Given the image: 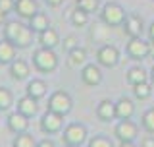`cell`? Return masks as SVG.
<instances>
[{"label":"cell","mask_w":154,"mask_h":147,"mask_svg":"<svg viewBox=\"0 0 154 147\" xmlns=\"http://www.w3.org/2000/svg\"><path fill=\"white\" fill-rule=\"evenodd\" d=\"M4 31V39H8L16 48L23 51V48H29L33 45V29L25 25V23L17 21V19H12V21H6L2 27Z\"/></svg>","instance_id":"1"},{"label":"cell","mask_w":154,"mask_h":147,"mask_svg":"<svg viewBox=\"0 0 154 147\" xmlns=\"http://www.w3.org/2000/svg\"><path fill=\"white\" fill-rule=\"evenodd\" d=\"M33 66L35 70L42 72V74H50L58 68V56L54 52V48H45L38 47L35 52H33Z\"/></svg>","instance_id":"2"},{"label":"cell","mask_w":154,"mask_h":147,"mask_svg":"<svg viewBox=\"0 0 154 147\" xmlns=\"http://www.w3.org/2000/svg\"><path fill=\"white\" fill-rule=\"evenodd\" d=\"M125 18H127V12H125L123 6H119L118 2H108L100 10V19H102V23H106L108 27L123 25Z\"/></svg>","instance_id":"3"},{"label":"cell","mask_w":154,"mask_h":147,"mask_svg":"<svg viewBox=\"0 0 154 147\" xmlns=\"http://www.w3.org/2000/svg\"><path fill=\"white\" fill-rule=\"evenodd\" d=\"M87 136H89L87 128L79 122H71L62 130V141H64V145L69 147H81L87 141Z\"/></svg>","instance_id":"4"},{"label":"cell","mask_w":154,"mask_h":147,"mask_svg":"<svg viewBox=\"0 0 154 147\" xmlns=\"http://www.w3.org/2000/svg\"><path fill=\"white\" fill-rule=\"evenodd\" d=\"M73 109V99L67 91H54L48 97V110H54L58 114H69Z\"/></svg>","instance_id":"5"},{"label":"cell","mask_w":154,"mask_h":147,"mask_svg":"<svg viewBox=\"0 0 154 147\" xmlns=\"http://www.w3.org/2000/svg\"><path fill=\"white\" fill-rule=\"evenodd\" d=\"M38 126H41V132H45L48 136L58 134V132L64 130V114H58L54 110H46L45 114L41 116Z\"/></svg>","instance_id":"6"},{"label":"cell","mask_w":154,"mask_h":147,"mask_svg":"<svg viewBox=\"0 0 154 147\" xmlns=\"http://www.w3.org/2000/svg\"><path fill=\"white\" fill-rule=\"evenodd\" d=\"M125 52L133 60H144V58L150 54V43H146L143 37H129Z\"/></svg>","instance_id":"7"},{"label":"cell","mask_w":154,"mask_h":147,"mask_svg":"<svg viewBox=\"0 0 154 147\" xmlns=\"http://www.w3.org/2000/svg\"><path fill=\"white\" fill-rule=\"evenodd\" d=\"M96 62L104 68H116L119 64V51L114 45H102L96 51Z\"/></svg>","instance_id":"8"},{"label":"cell","mask_w":154,"mask_h":147,"mask_svg":"<svg viewBox=\"0 0 154 147\" xmlns=\"http://www.w3.org/2000/svg\"><path fill=\"white\" fill-rule=\"evenodd\" d=\"M114 136L119 141H135L139 136V126L129 118V120H119L114 130Z\"/></svg>","instance_id":"9"},{"label":"cell","mask_w":154,"mask_h":147,"mask_svg":"<svg viewBox=\"0 0 154 147\" xmlns=\"http://www.w3.org/2000/svg\"><path fill=\"white\" fill-rule=\"evenodd\" d=\"M81 80H83L85 85L94 87L102 83V70H100V64H85L81 68Z\"/></svg>","instance_id":"10"},{"label":"cell","mask_w":154,"mask_h":147,"mask_svg":"<svg viewBox=\"0 0 154 147\" xmlns=\"http://www.w3.org/2000/svg\"><path fill=\"white\" fill-rule=\"evenodd\" d=\"M6 124H8V130L12 132V134H23V132H27V128H29V116L16 110L8 116Z\"/></svg>","instance_id":"11"},{"label":"cell","mask_w":154,"mask_h":147,"mask_svg":"<svg viewBox=\"0 0 154 147\" xmlns=\"http://www.w3.org/2000/svg\"><path fill=\"white\" fill-rule=\"evenodd\" d=\"M8 70H10V77H12V80L23 81V80H27L29 74H31V66H29L25 60H21V58H16V60L8 66Z\"/></svg>","instance_id":"12"},{"label":"cell","mask_w":154,"mask_h":147,"mask_svg":"<svg viewBox=\"0 0 154 147\" xmlns=\"http://www.w3.org/2000/svg\"><path fill=\"white\" fill-rule=\"evenodd\" d=\"M14 12H16L21 19H27V21H29V19H31V18L38 12V8H37V0H16Z\"/></svg>","instance_id":"13"},{"label":"cell","mask_w":154,"mask_h":147,"mask_svg":"<svg viewBox=\"0 0 154 147\" xmlns=\"http://www.w3.org/2000/svg\"><path fill=\"white\" fill-rule=\"evenodd\" d=\"M123 31L129 37H141L143 35V18L137 14H127L123 21Z\"/></svg>","instance_id":"14"},{"label":"cell","mask_w":154,"mask_h":147,"mask_svg":"<svg viewBox=\"0 0 154 147\" xmlns=\"http://www.w3.org/2000/svg\"><path fill=\"white\" fill-rule=\"evenodd\" d=\"M133 114H135L133 101L127 99V97H119L118 103H116V116L119 120H129V118H133Z\"/></svg>","instance_id":"15"},{"label":"cell","mask_w":154,"mask_h":147,"mask_svg":"<svg viewBox=\"0 0 154 147\" xmlns=\"http://www.w3.org/2000/svg\"><path fill=\"white\" fill-rule=\"evenodd\" d=\"M96 116L102 122H112L114 118H118L116 116V103H112L110 99L100 101L98 106H96Z\"/></svg>","instance_id":"16"},{"label":"cell","mask_w":154,"mask_h":147,"mask_svg":"<svg viewBox=\"0 0 154 147\" xmlns=\"http://www.w3.org/2000/svg\"><path fill=\"white\" fill-rule=\"evenodd\" d=\"M16 110H19L21 114H25V116H35L37 114V110H38V105H37V99H33V97H29L27 93L23 97H19L17 99V105H16Z\"/></svg>","instance_id":"17"},{"label":"cell","mask_w":154,"mask_h":147,"mask_svg":"<svg viewBox=\"0 0 154 147\" xmlns=\"http://www.w3.org/2000/svg\"><path fill=\"white\" fill-rule=\"evenodd\" d=\"M16 54H17V48L8 39H2L0 41V66H10L16 60Z\"/></svg>","instance_id":"18"},{"label":"cell","mask_w":154,"mask_h":147,"mask_svg":"<svg viewBox=\"0 0 154 147\" xmlns=\"http://www.w3.org/2000/svg\"><path fill=\"white\" fill-rule=\"evenodd\" d=\"M25 93H27L29 97H33V99L41 101V99H45V97H46L48 85L42 80H31V81L27 83V87H25Z\"/></svg>","instance_id":"19"},{"label":"cell","mask_w":154,"mask_h":147,"mask_svg":"<svg viewBox=\"0 0 154 147\" xmlns=\"http://www.w3.org/2000/svg\"><path fill=\"white\" fill-rule=\"evenodd\" d=\"M60 43H62L60 41V35H58V31H56V29H52V27L45 29L42 33H38V45L45 47V48H56Z\"/></svg>","instance_id":"20"},{"label":"cell","mask_w":154,"mask_h":147,"mask_svg":"<svg viewBox=\"0 0 154 147\" xmlns=\"http://www.w3.org/2000/svg\"><path fill=\"white\" fill-rule=\"evenodd\" d=\"M29 27L33 29V33H37V35H38V33H42L45 29L50 27V18H48L45 12H37L35 16L29 19Z\"/></svg>","instance_id":"21"},{"label":"cell","mask_w":154,"mask_h":147,"mask_svg":"<svg viewBox=\"0 0 154 147\" xmlns=\"http://www.w3.org/2000/svg\"><path fill=\"white\" fill-rule=\"evenodd\" d=\"M67 64H69L71 68H83L87 64V51L81 47H75L73 51L67 52Z\"/></svg>","instance_id":"22"},{"label":"cell","mask_w":154,"mask_h":147,"mask_svg":"<svg viewBox=\"0 0 154 147\" xmlns=\"http://www.w3.org/2000/svg\"><path fill=\"white\" fill-rule=\"evenodd\" d=\"M146 80H148V74L144 72L141 66L129 68V72H127V83H129V85H137V83H143Z\"/></svg>","instance_id":"23"},{"label":"cell","mask_w":154,"mask_h":147,"mask_svg":"<svg viewBox=\"0 0 154 147\" xmlns=\"http://www.w3.org/2000/svg\"><path fill=\"white\" fill-rule=\"evenodd\" d=\"M12 147H37V141L31 134L23 132V134H16V138L12 141Z\"/></svg>","instance_id":"24"},{"label":"cell","mask_w":154,"mask_h":147,"mask_svg":"<svg viewBox=\"0 0 154 147\" xmlns=\"http://www.w3.org/2000/svg\"><path fill=\"white\" fill-rule=\"evenodd\" d=\"M14 106V95L8 87L0 85V112H6Z\"/></svg>","instance_id":"25"},{"label":"cell","mask_w":154,"mask_h":147,"mask_svg":"<svg viewBox=\"0 0 154 147\" xmlns=\"http://www.w3.org/2000/svg\"><path fill=\"white\" fill-rule=\"evenodd\" d=\"M133 95L137 97L139 101H146L148 97L152 95V85H150L148 81L137 83V85H133Z\"/></svg>","instance_id":"26"},{"label":"cell","mask_w":154,"mask_h":147,"mask_svg":"<svg viewBox=\"0 0 154 147\" xmlns=\"http://www.w3.org/2000/svg\"><path fill=\"white\" fill-rule=\"evenodd\" d=\"M71 23H73L75 27H83V25H87L89 23V14L87 12H83L81 8H75L73 12H71Z\"/></svg>","instance_id":"27"},{"label":"cell","mask_w":154,"mask_h":147,"mask_svg":"<svg viewBox=\"0 0 154 147\" xmlns=\"http://www.w3.org/2000/svg\"><path fill=\"white\" fill-rule=\"evenodd\" d=\"M141 124H143V128L148 132V134H154V109H148L146 112L143 114V118H141Z\"/></svg>","instance_id":"28"},{"label":"cell","mask_w":154,"mask_h":147,"mask_svg":"<svg viewBox=\"0 0 154 147\" xmlns=\"http://www.w3.org/2000/svg\"><path fill=\"white\" fill-rule=\"evenodd\" d=\"M89 147H114V143L106 136H93L89 139Z\"/></svg>","instance_id":"29"},{"label":"cell","mask_w":154,"mask_h":147,"mask_svg":"<svg viewBox=\"0 0 154 147\" xmlns=\"http://www.w3.org/2000/svg\"><path fill=\"white\" fill-rule=\"evenodd\" d=\"M77 8H81L87 14H93L98 10V0H77Z\"/></svg>","instance_id":"30"},{"label":"cell","mask_w":154,"mask_h":147,"mask_svg":"<svg viewBox=\"0 0 154 147\" xmlns=\"http://www.w3.org/2000/svg\"><path fill=\"white\" fill-rule=\"evenodd\" d=\"M60 45L64 47L66 52H69V51H73L75 47H79V45H77V37H75V35H67V37H64V41H62Z\"/></svg>","instance_id":"31"},{"label":"cell","mask_w":154,"mask_h":147,"mask_svg":"<svg viewBox=\"0 0 154 147\" xmlns=\"http://www.w3.org/2000/svg\"><path fill=\"white\" fill-rule=\"evenodd\" d=\"M14 6H16V0H0V10H2L6 16L10 12H14Z\"/></svg>","instance_id":"32"},{"label":"cell","mask_w":154,"mask_h":147,"mask_svg":"<svg viewBox=\"0 0 154 147\" xmlns=\"http://www.w3.org/2000/svg\"><path fill=\"white\" fill-rule=\"evenodd\" d=\"M141 147H154V134L144 136V138L141 139Z\"/></svg>","instance_id":"33"},{"label":"cell","mask_w":154,"mask_h":147,"mask_svg":"<svg viewBox=\"0 0 154 147\" xmlns=\"http://www.w3.org/2000/svg\"><path fill=\"white\" fill-rule=\"evenodd\" d=\"M37 147H56V143L52 139H41L37 141Z\"/></svg>","instance_id":"34"},{"label":"cell","mask_w":154,"mask_h":147,"mask_svg":"<svg viewBox=\"0 0 154 147\" xmlns=\"http://www.w3.org/2000/svg\"><path fill=\"white\" fill-rule=\"evenodd\" d=\"M45 2H46V4H48L50 8H60L62 4L66 2V0H45Z\"/></svg>","instance_id":"35"},{"label":"cell","mask_w":154,"mask_h":147,"mask_svg":"<svg viewBox=\"0 0 154 147\" xmlns=\"http://www.w3.org/2000/svg\"><path fill=\"white\" fill-rule=\"evenodd\" d=\"M119 147H137L135 141H119Z\"/></svg>","instance_id":"36"},{"label":"cell","mask_w":154,"mask_h":147,"mask_svg":"<svg viewBox=\"0 0 154 147\" xmlns=\"http://www.w3.org/2000/svg\"><path fill=\"white\" fill-rule=\"evenodd\" d=\"M148 39H150V41H154V21L150 23V27H148Z\"/></svg>","instance_id":"37"},{"label":"cell","mask_w":154,"mask_h":147,"mask_svg":"<svg viewBox=\"0 0 154 147\" xmlns=\"http://www.w3.org/2000/svg\"><path fill=\"white\" fill-rule=\"evenodd\" d=\"M4 23H6V14L0 10V27H4Z\"/></svg>","instance_id":"38"},{"label":"cell","mask_w":154,"mask_h":147,"mask_svg":"<svg viewBox=\"0 0 154 147\" xmlns=\"http://www.w3.org/2000/svg\"><path fill=\"white\" fill-rule=\"evenodd\" d=\"M150 81H152V85H154V66H152V70H150Z\"/></svg>","instance_id":"39"},{"label":"cell","mask_w":154,"mask_h":147,"mask_svg":"<svg viewBox=\"0 0 154 147\" xmlns=\"http://www.w3.org/2000/svg\"><path fill=\"white\" fill-rule=\"evenodd\" d=\"M66 147H69V145H66Z\"/></svg>","instance_id":"40"}]
</instances>
